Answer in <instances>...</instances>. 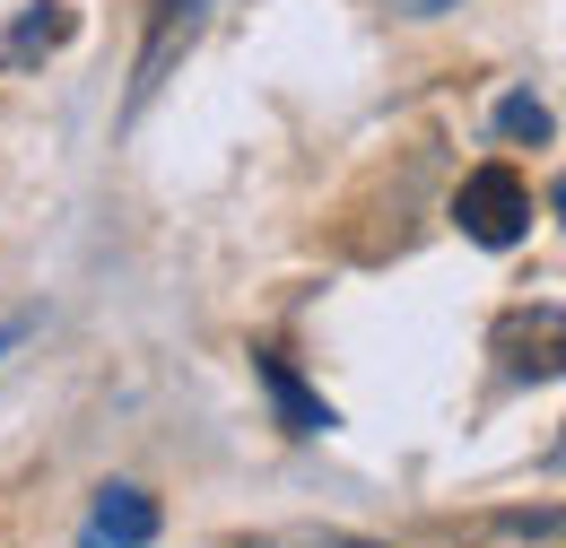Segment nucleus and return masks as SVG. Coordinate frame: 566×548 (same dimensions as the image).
<instances>
[{
	"instance_id": "423d86ee",
	"label": "nucleus",
	"mask_w": 566,
	"mask_h": 548,
	"mask_svg": "<svg viewBox=\"0 0 566 548\" xmlns=\"http://www.w3.org/2000/svg\"><path fill=\"white\" fill-rule=\"evenodd\" d=\"M496 131L541 148V139H549V105H541V96H505V105H496Z\"/></svg>"
},
{
	"instance_id": "f257e3e1",
	"label": "nucleus",
	"mask_w": 566,
	"mask_h": 548,
	"mask_svg": "<svg viewBox=\"0 0 566 548\" xmlns=\"http://www.w3.org/2000/svg\"><path fill=\"white\" fill-rule=\"evenodd\" d=\"M453 226H462L471 244H489V253L523 244V235H532V183H523L514 166H471L462 192H453Z\"/></svg>"
},
{
	"instance_id": "39448f33",
	"label": "nucleus",
	"mask_w": 566,
	"mask_h": 548,
	"mask_svg": "<svg viewBox=\"0 0 566 548\" xmlns=\"http://www.w3.org/2000/svg\"><path fill=\"white\" fill-rule=\"evenodd\" d=\"M210 18V0H157V18H148V62L140 78H157V70L175 62V44H192V27Z\"/></svg>"
},
{
	"instance_id": "7ed1b4c3",
	"label": "nucleus",
	"mask_w": 566,
	"mask_h": 548,
	"mask_svg": "<svg viewBox=\"0 0 566 548\" xmlns=\"http://www.w3.org/2000/svg\"><path fill=\"white\" fill-rule=\"evenodd\" d=\"M253 375H262V392H271V410H280L287 435H332V401H314V392L287 375V357H253Z\"/></svg>"
},
{
	"instance_id": "f03ea898",
	"label": "nucleus",
	"mask_w": 566,
	"mask_h": 548,
	"mask_svg": "<svg viewBox=\"0 0 566 548\" xmlns=\"http://www.w3.org/2000/svg\"><path fill=\"white\" fill-rule=\"evenodd\" d=\"M157 540V496L148 487H96V514H87V548H148Z\"/></svg>"
},
{
	"instance_id": "0eeeda50",
	"label": "nucleus",
	"mask_w": 566,
	"mask_h": 548,
	"mask_svg": "<svg viewBox=\"0 0 566 548\" xmlns=\"http://www.w3.org/2000/svg\"><path fill=\"white\" fill-rule=\"evenodd\" d=\"M314 548H366V540H314Z\"/></svg>"
},
{
	"instance_id": "6e6552de",
	"label": "nucleus",
	"mask_w": 566,
	"mask_h": 548,
	"mask_svg": "<svg viewBox=\"0 0 566 548\" xmlns=\"http://www.w3.org/2000/svg\"><path fill=\"white\" fill-rule=\"evenodd\" d=\"M436 9H444V0H436Z\"/></svg>"
},
{
	"instance_id": "20e7f679",
	"label": "nucleus",
	"mask_w": 566,
	"mask_h": 548,
	"mask_svg": "<svg viewBox=\"0 0 566 548\" xmlns=\"http://www.w3.org/2000/svg\"><path fill=\"white\" fill-rule=\"evenodd\" d=\"M78 35V18H71V0H27V18L9 27V62L27 70V62H44V53H62Z\"/></svg>"
}]
</instances>
